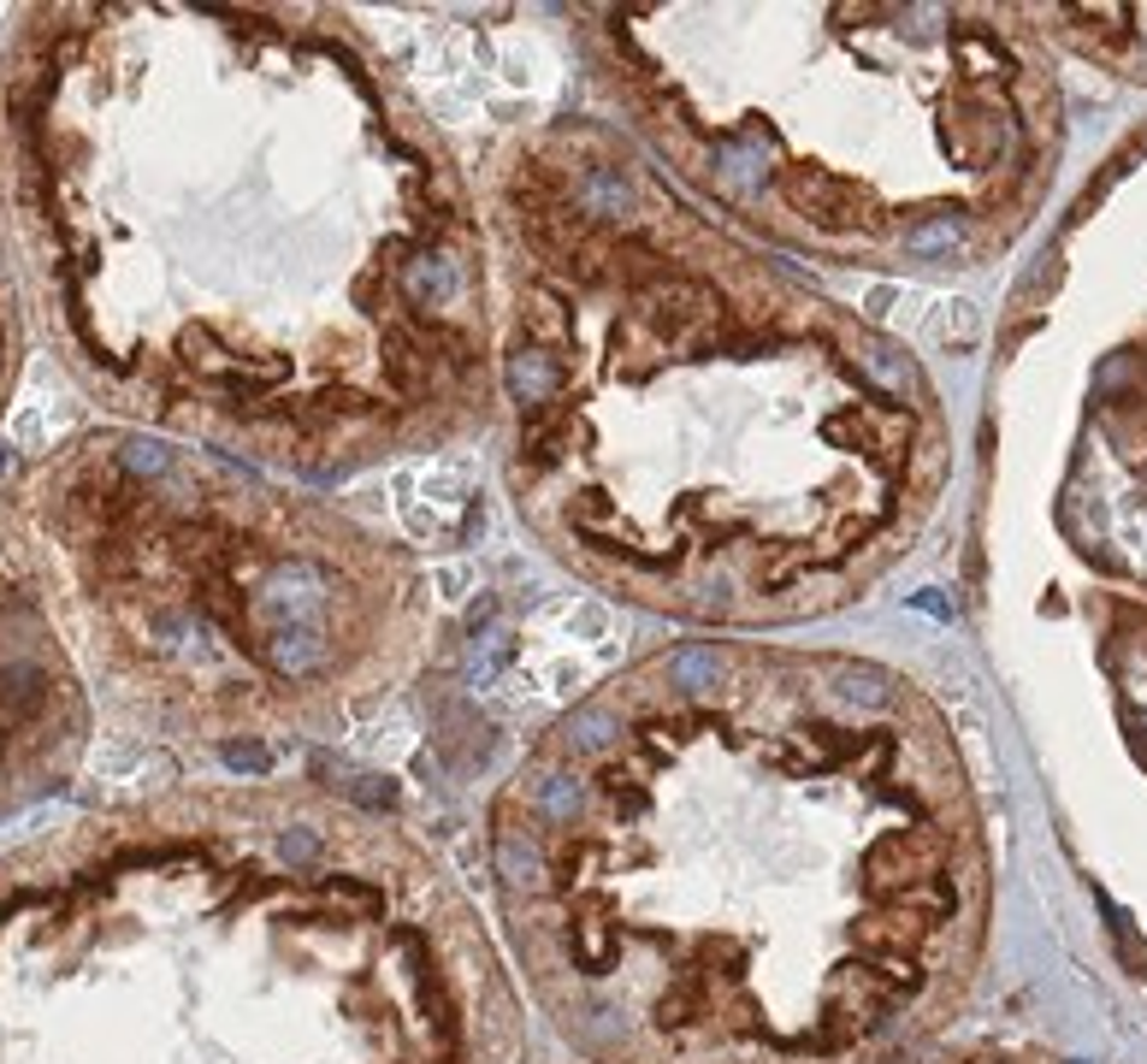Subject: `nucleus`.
<instances>
[{
	"instance_id": "obj_7",
	"label": "nucleus",
	"mask_w": 1147,
	"mask_h": 1064,
	"mask_svg": "<svg viewBox=\"0 0 1147 1064\" xmlns=\"http://www.w3.org/2000/svg\"><path fill=\"white\" fill-rule=\"evenodd\" d=\"M95 704L36 591L0 557V822L36 810L83 769Z\"/></svg>"
},
{
	"instance_id": "obj_1",
	"label": "nucleus",
	"mask_w": 1147,
	"mask_h": 1064,
	"mask_svg": "<svg viewBox=\"0 0 1147 1064\" xmlns=\"http://www.w3.org/2000/svg\"><path fill=\"white\" fill-rule=\"evenodd\" d=\"M0 225L101 420L302 485L492 432L479 178L344 6H18Z\"/></svg>"
},
{
	"instance_id": "obj_8",
	"label": "nucleus",
	"mask_w": 1147,
	"mask_h": 1064,
	"mask_svg": "<svg viewBox=\"0 0 1147 1064\" xmlns=\"http://www.w3.org/2000/svg\"><path fill=\"white\" fill-rule=\"evenodd\" d=\"M30 349H36L30 308H24V284H18V266H13V243H6V225H0V432H6V414H13L18 391H24Z\"/></svg>"
},
{
	"instance_id": "obj_4",
	"label": "nucleus",
	"mask_w": 1147,
	"mask_h": 1064,
	"mask_svg": "<svg viewBox=\"0 0 1147 1064\" xmlns=\"http://www.w3.org/2000/svg\"><path fill=\"white\" fill-rule=\"evenodd\" d=\"M0 1064H526V1012L396 810L183 781L0 851Z\"/></svg>"
},
{
	"instance_id": "obj_5",
	"label": "nucleus",
	"mask_w": 1147,
	"mask_h": 1064,
	"mask_svg": "<svg viewBox=\"0 0 1147 1064\" xmlns=\"http://www.w3.org/2000/svg\"><path fill=\"white\" fill-rule=\"evenodd\" d=\"M598 113L781 261L934 279L1005 243L1053 172L1059 95L988 6H568Z\"/></svg>"
},
{
	"instance_id": "obj_6",
	"label": "nucleus",
	"mask_w": 1147,
	"mask_h": 1064,
	"mask_svg": "<svg viewBox=\"0 0 1147 1064\" xmlns=\"http://www.w3.org/2000/svg\"><path fill=\"white\" fill-rule=\"evenodd\" d=\"M0 557L89 704L178 752L344 734L427 669L438 627L427 562L378 521L113 420L0 479Z\"/></svg>"
},
{
	"instance_id": "obj_3",
	"label": "nucleus",
	"mask_w": 1147,
	"mask_h": 1064,
	"mask_svg": "<svg viewBox=\"0 0 1147 1064\" xmlns=\"http://www.w3.org/2000/svg\"><path fill=\"white\" fill-rule=\"evenodd\" d=\"M497 479L562 573L687 633L828 622L952 468L923 361L710 219L604 113L492 136Z\"/></svg>"
},
{
	"instance_id": "obj_2",
	"label": "nucleus",
	"mask_w": 1147,
	"mask_h": 1064,
	"mask_svg": "<svg viewBox=\"0 0 1147 1064\" xmlns=\"http://www.w3.org/2000/svg\"><path fill=\"white\" fill-rule=\"evenodd\" d=\"M485 887L580 1064H900L988 934L947 710L763 633L669 638L544 721L485 810Z\"/></svg>"
}]
</instances>
